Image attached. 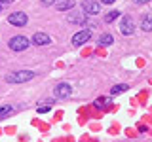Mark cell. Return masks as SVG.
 <instances>
[{"mask_svg":"<svg viewBox=\"0 0 152 142\" xmlns=\"http://www.w3.org/2000/svg\"><path fill=\"white\" fill-rule=\"evenodd\" d=\"M34 78V72L31 70H19V72H12L6 76V82L8 83H25V82H31Z\"/></svg>","mask_w":152,"mask_h":142,"instance_id":"6da1fadb","label":"cell"},{"mask_svg":"<svg viewBox=\"0 0 152 142\" xmlns=\"http://www.w3.org/2000/svg\"><path fill=\"white\" fill-rule=\"evenodd\" d=\"M28 44H31V40H28L27 36H13L12 40H10V49L13 51H25Z\"/></svg>","mask_w":152,"mask_h":142,"instance_id":"7a4b0ae2","label":"cell"},{"mask_svg":"<svg viewBox=\"0 0 152 142\" xmlns=\"http://www.w3.org/2000/svg\"><path fill=\"white\" fill-rule=\"evenodd\" d=\"M120 32L122 34H126V36H131L133 32H135V23H133V19L131 17H122V21H120Z\"/></svg>","mask_w":152,"mask_h":142,"instance_id":"3957f363","label":"cell"},{"mask_svg":"<svg viewBox=\"0 0 152 142\" xmlns=\"http://www.w3.org/2000/svg\"><path fill=\"white\" fill-rule=\"evenodd\" d=\"M8 21L15 27H25L28 17H27V13H23V12H15V13H12V15H8Z\"/></svg>","mask_w":152,"mask_h":142,"instance_id":"277c9868","label":"cell"},{"mask_svg":"<svg viewBox=\"0 0 152 142\" xmlns=\"http://www.w3.org/2000/svg\"><path fill=\"white\" fill-rule=\"evenodd\" d=\"M82 9L86 15H97L99 12H101V8H99V4L95 2V0H84L82 2Z\"/></svg>","mask_w":152,"mask_h":142,"instance_id":"5b68a950","label":"cell"},{"mask_svg":"<svg viewBox=\"0 0 152 142\" xmlns=\"http://www.w3.org/2000/svg\"><path fill=\"white\" fill-rule=\"evenodd\" d=\"M91 38V30H80V32H76V34L72 36V44L74 46H82V44H86V42Z\"/></svg>","mask_w":152,"mask_h":142,"instance_id":"8992f818","label":"cell"},{"mask_svg":"<svg viewBox=\"0 0 152 142\" xmlns=\"http://www.w3.org/2000/svg\"><path fill=\"white\" fill-rule=\"evenodd\" d=\"M70 93H72V87H70L69 83H59L55 87V91H53V95L57 99H65V97H69Z\"/></svg>","mask_w":152,"mask_h":142,"instance_id":"52a82bcc","label":"cell"},{"mask_svg":"<svg viewBox=\"0 0 152 142\" xmlns=\"http://www.w3.org/2000/svg\"><path fill=\"white\" fill-rule=\"evenodd\" d=\"M32 44L34 46H46V44H50V36L44 34V32H36L32 36Z\"/></svg>","mask_w":152,"mask_h":142,"instance_id":"ba28073f","label":"cell"},{"mask_svg":"<svg viewBox=\"0 0 152 142\" xmlns=\"http://www.w3.org/2000/svg\"><path fill=\"white\" fill-rule=\"evenodd\" d=\"M74 4H76V0H61V2H57V9L59 12H66V9L74 8Z\"/></svg>","mask_w":152,"mask_h":142,"instance_id":"9c48e42d","label":"cell"},{"mask_svg":"<svg viewBox=\"0 0 152 142\" xmlns=\"http://www.w3.org/2000/svg\"><path fill=\"white\" fill-rule=\"evenodd\" d=\"M141 28H142L145 32H150V30H152V15H145V17H142Z\"/></svg>","mask_w":152,"mask_h":142,"instance_id":"30bf717a","label":"cell"},{"mask_svg":"<svg viewBox=\"0 0 152 142\" xmlns=\"http://www.w3.org/2000/svg\"><path fill=\"white\" fill-rule=\"evenodd\" d=\"M112 42H114L112 34H103L101 38H99V44H101V46H110Z\"/></svg>","mask_w":152,"mask_h":142,"instance_id":"8fae6325","label":"cell"},{"mask_svg":"<svg viewBox=\"0 0 152 142\" xmlns=\"http://www.w3.org/2000/svg\"><path fill=\"white\" fill-rule=\"evenodd\" d=\"M13 112V106H10V104H4V106H0V117H6L10 114Z\"/></svg>","mask_w":152,"mask_h":142,"instance_id":"7c38bea8","label":"cell"},{"mask_svg":"<svg viewBox=\"0 0 152 142\" xmlns=\"http://www.w3.org/2000/svg\"><path fill=\"white\" fill-rule=\"evenodd\" d=\"M69 21H70V23H80V25H84V15H78V13H70V15H69Z\"/></svg>","mask_w":152,"mask_h":142,"instance_id":"4fadbf2b","label":"cell"},{"mask_svg":"<svg viewBox=\"0 0 152 142\" xmlns=\"http://www.w3.org/2000/svg\"><path fill=\"white\" fill-rule=\"evenodd\" d=\"M118 17H120V12H118V9H114V12L107 13V17H104V21H107V23H112L114 19H118Z\"/></svg>","mask_w":152,"mask_h":142,"instance_id":"5bb4252c","label":"cell"},{"mask_svg":"<svg viewBox=\"0 0 152 142\" xmlns=\"http://www.w3.org/2000/svg\"><path fill=\"white\" fill-rule=\"evenodd\" d=\"M124 91H127V85L126 83H118V85H114V87H112V95H118V93H124Z\"/></svg>","mask_w":152,"mask_h":142,"instance_id":"9a60e30c","label":"cell"},{"mask_svg":"<svg viewBox=\"0 0 152 142\" xmlns=\"http://www.w3.org/2000/svg\"><path fill=\"white\" fill-rule=\"evenodd\" d=\"M108 102H110V101H108V99H104V97H99L97 101H95L97 108H107V106H108Z\"/></svg>","mask_w":152,"mask_h":142,"instance_id":"2e32d148","label":"cell"},{"mask_svg":"<svg viewBox=\"0 0 152 142\" xmlns=\"http://www.w3.org/2000/svg\"><path fill=\"white\" fill-rule=\"evenodd\" d=\"M48 110H50V104H46V106H40V108H38V112H40V114H44V112H48Z\"/></svg>","mask_w":152,"mask_h":142,"instance_id":"e0dca14e","label":"cell"},{"mask_svg":"<svg viewBox=\"0 0 152 142\" xmlns=\"http://www.w3.org/2000/svg\"><path fill=\"white\" fill-rule=\"evenodd\" d=\"M40 2H42V4H44V6H51V4H53V2H55V0H40Z\"/></svg>","mask_w":152,"mask_h":142,"instance_id":"ac0fdd59","label":"cell"},{"mask_svg":"<svg viewBox=\"0 0 152 142\" xmlns=\"http://www.w3.org/2000/svg\"><path fill=\"white\" fill-rule=\"evenodd\" d=\"M133 2H137V4H146V2H150V0H133Z\"/></svg>","mask_w":152,"mask_h":142,"instance_id":"d6986e66","label":"cell"},{"mask_svg":"<svg viewBox=\"0 0 152 142\" xmlns=\"http://www.w3.org/2000/svg\"><path fill=\"white\" fill-rule=\"evenodd\" d=\"M101 2H103V4H114L116 0H101Z\"/></svg>","mask_w":152,"mask_h":142,"instance_id":"ffe728a7","label":"cell"},{"mask_svg":"<svg viewBox=\"0 0 152 142\" xmlns=\"http://www.w3.org/2000/svg\"><path fill=\"white\" fill-rule=\"evenodd\" d=\"M2 4H10V2H13V0H0Z\"/></svg>","mask_w":152,"mask_h":142,"instance_id":"44dd1931","label":"cell"},{"mask_svg":"<svg viewBox=\"0 0 152 142\" xmlns=\"http://www.w3.org/2000/svg\"><path fill=\"white\" fill-rule=\"evenodd\" d=\"M2 6H4V4H2V2H0V12H2Z\"/></svg>","mask_w":152,"mask_h":142,"instance_id":"7402d4cb","label":"cell"}]
</instances>
